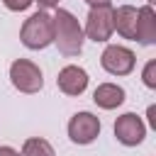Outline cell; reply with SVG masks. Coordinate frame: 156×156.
I'll use <instances>...</instances> for the list:
<instances>
[{
	"mask_svg": "<svg viewBox=\"0 0 156 156\" xmlns=\"http://www.w3.org/2000/svg\"><path fill=\"white\" fill-rule=\"evenodd\" d=\"M100 129H102V124L93 112H76L68 122V136L73 144H80V146L93 144L100 136Z\"/></svg>",
	"mask_w": 156,
	"mask_h": 156,
	"instance_id": "5",
	"label": "cell"
},
{
	"mask_svg": "<svg viewBox=\"0 0 156 156\" xmlns=\"http://www.w3.org/2000/svg\"><path fill=\"white\" fill-rule=\"evenodd\" d=\"M112 27L117 29L119 37L134 39V34H136V7L119 5L117 10H112Z\"/></svg>",
	"mask_w": 156,
	"mask_h": 156,
	"instance_id": "10",
	"label": "cell"
},
{
	"mask_svg": "<svg viewBox=\"0 0 156 156\" xmlns=\"http://www.w3.org/2000/svg\"><path fill=\"white\" fill-rule=\"evenodd\" d=\"M93 100L102 110H115L124 102V88L117 83H100L93 93Z\"/></svg>",
	"mask_w": 156,
	"mask_h": 156,
	"instance_id": "11",
	"label": "cell"
},
{
	"mask_svg": "<svg viewBox=\"0 0 156 156\" xmlns=\"http://www.w3.org/2000/svg\"><path fill=\"white\" fill-rule=\"evenodd\" d=\"M134 39H139L141 44H156V12L154 5H144L136 10V34Z\"/></svg>",
	"mask_w": 156,
	"mask_h": 156,
	"instance_id": "9",
	"label": "cell"
},
{
	"mask_svg": "<svg viewBox=\"0 0 156 156\" xmlns=\"http://www.w3.org/2000/svg\"><path fill=\"white\" fill-rule=\"evenodd\" d=\"M115 27H112V7H90L88 17H85V27L83 34L90 41H107L112 37Z\"/></svg>",
	"mask_w": 156,
	"mask_h": 156,
	"instance_id": "6",
	"label": "cell"
},
{
	"mask_svg": "<svg viewBox=\"0 0 156 156\" xmlns=\"http://www.w3.org/2000/svg\"><path fill=\"white\" fill-rule=\"evenodd\" d=\"M100 63H102V68H105L107 73H112V76H129V73L134 71V66H136V56H134V51L127 49V46L110 44V46H105V51H102V56H100Z\"/></svg>",
	"mask_w": 156,
	"mask_h": 156,
	"instance_id": "4",
	"label": "cell"
},
{
	"mask_svg": "<svg viewBox=\"0 0 156 156\" xmlns=\"http://www.w3.org/2000/svg\"><path fill=\"white\" fill-rule=\"evenodd\" d=\"M56 85H58V90H61L63 95H71V98L83 95L85 88H88V73H85V68H80V66H63V68L58 71Z\"/></svg>",
	"mask_w": 156,
	"mask_h": 156,
	"instance_id": "8",
	"label": "cell"
},
{
	"mask_svg": "<svg viewBox=\"0 0 156 156\" xmlns=\"http://www.w3.org/2000/svg\"><path fill=\"white\" fill-rule=\"evenodd\" d=\"M10 80L20 93H27V95H34L44 88L41 68L29 58H15L10 63Z\"/></svg>",
	"mask_w": 156,
	"mask_h": 156,
	"instance_id": "3",
	"label": "cell"
},
{
	"mask_svg": "<svg viewBox=\"0 0 156 156\" xmlns=\"http://www.w3.org/2000/svg\"><path fill=\"white\" fill-rule=\"evenodd\" d=\"M20 156H56V151H54V146H51L46 139L32 136V139H27V141L22 144Z\"/></svg>",
	"mask_w": 156,
	"mask_h": 156,
	"instance_id": "12",
	"label": "cell"
},
{
	"mask_svg": "<svg viewBox=\"0 0 156 156\" xmlns=\"http://www.w3.org/2000/svg\"><path fill=\"white\" fill-rule=\"evenodd\" d=\"M154 2H156V0H146V5H154Z\"/></svg>",
	"mask_w": 156,
	"mask_h": 156,
	"instance_id": "19",
	"label": "cell"
},
{
	"mask_svg": "<svg viewBox=\"0 0 156 156\" xmlns=\"http://www.w3.org/2000/svg\"><path fill=\"white\" fill-rule=\"evenodd\" d=\"M83 41H85V34H83L80 22L76 20V15L63 10V7H56V15H54V44L58 46V51L63 56H78L80 49H83Z\"/></svg>",
	"mask_w": 156,
	"mask_h": 156,
	"instance_id": "1",
	"label": "cell"
},
{
	"mask_svg": "<svg viewBox=\"0 0 156 156\" xmlns=\"http://www.w3.org/2000/svg\"><path fill=\"white\" fill-rule=\"evenodd\" d=\"M141 80H144V85L146 88H156V61L151 58L146 66H144V71H141Z\"/></svg>",
	"mask_w": 156,
	"mask_h": 156,
	"instance_id": "13",
	"label": "cell"
},
{
	"mask_svg": "<svg viewBox=\"0 0 156 156\" xmlns=\"http://www.w3.org/2000/svg\"><path fill=\"white\" fill-rule=\"evenodd\" d=\"M0 156H20V151H15L12 146H0Z\"/></svg>",
	"mask_w": 156,
	"mask_h": 156,
	"instance_id": "18",
	"label": "cell"
},
{
	"mask_svg": "<svg viewBox=\"0 0 156 156\" xmlns=\"http://www.w3.org/2000/svg\"><path fill=\"white\" fill-rule=\"evenodd\" d=\"M32 2H34V0H2V5H5L7 10H12V12H24Z\"/></svg>",
	"mask_w": 156,
	"mask_h": 156,
	"instance_id": "14",
	"label": "cell"
},
{
	"mask_svg": "<svg viewBox=\"0 0 156 156\" xmlns=\"http://www.w3.org/2000/svg\"><path fill=\"white\" fill-rule=\"evenodd\" d=\"M41 10H51V7H58V0H37Z\"/></svg>",
	"mask_w": 156,
	"mask_h": 156,
	"instance_id": "17",
	"label": "cell"
},
{
	"mask_svg": "<svg viewBox=\"0 0 156 156\" xmlns=\"http://www.w3.org/2000/svg\"><path fill=\"white\" fill-rule=\"evenodd\" d=\"M115 136L124 146H136L146 136V124H144V119L136 112H124L115 122Z\"/></svg>",
	"mask_w": 156,
	"mask_h": 156,
	"instance_id": "7",
	"label": "cell"
},
{
	"mask_svg": "<svg viewBox=\"0 0 156 156\" xmlns=\"http://www.w3.org/2000/svg\"><path fill=\"white\" fill-rule=\"evenodd\" d=\"M20 41L32 51L54 44V15H49L46 10H37L34 15H29L20 29Z\"/></svg>",
	"mask_w": 156,
	"mask_h": 156,
	"instance_id": "2",
	"label": "cell"
},
{
	"mask_svg": "<svg viewBox=\"0 0 156 156\" xmlns=\"http://www.w3.org/2000/svg\"><path fill=\"white\" fill-rule=\"evenodd\" d=\"M90 7H112V0H85Z\"/></svg>",
	"mask_w": 156,
	"mask_h": 156,
	"instance_id": "16",
	"label": "cell"
},
{
	"mask_svg": "<svg viewBox=\"0 0 156 156\" xmlns=\"http://www.w3.org/2000/svg\"><path fill=\"white\" fill-rule=\"evenodd\" d=\"M146 117H149V124L156 129V105H149V110H146Z\"/></svg>",
	"mask_w": 156,
	"mask_h": 156,
	"instance_id": "15",
	"label": "cell"
}]
</instances>
